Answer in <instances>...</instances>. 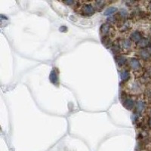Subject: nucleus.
<instances>
[{"label":"nucleus","instance_id":"nucleus-18","mask_svg":"<svg viewBox=\"0 0 151 151\" xmlns=\"http://www.w3.org/2000/svg\"><path fill=\"white\" fill-rule=\"evenodd\" d=\"M150 8H151V6H150Z\"/></svg>","mask_w":151,"mask_h":151},{"label":"nucleus","instance_id":"nucleus-7","mask_svg":"<svg viewBox=\"0 0 151 151\" xmlns=\"http://www.w3.org/2000/svg\"><path fill=\"white\" fill-rule=\"evenodd\" d=\"M120 76H121V79L122 82H125L128 80V79L129 78V73L128 70H123L121 72V74H120Z\"/></svg>","mask_w":151,"mask_h":151},{"label":"nucleus","instance_id":"nucleus-5","mask_svg":"<svg viewBox=\"0 0 151 151\" xmlns=\"http://www.w3.org/2000/svg\"><path fill=\"white\" fill-rule=\"evenodd\" d=\"M110 31V25L108 24H104L101 26V33L103 36L106 35Z\"/></svg>","mask_w":151,"mask_h":151},{"label":"nucleus","instance_id":"nucleus-2","mask_svg":"<svg viewBox=\"0 0 151 151\" xmlns=\"http://www.w3.org/2000/svg\"><path fill=\"white\" fill-rule=\"evenodd\" d=\"M131 39L132 41H133L134 42H139L141 39H142V36L141 34L138 32V31H134L132 34H131Z\"/></svg>","mask_w":151,"mask_h":151},{"label":"nucleus","instance_id":"nucleus-13","mask_svg":"<svg viewBox=\"0 0 151 151\" xmlns=\"http://www.w3.org/2000/svg\"><path fill=\"white\" fill-rule=\"evenodd\" d=\"M51 81L53 82V83H56L57 81V74L55 72H52V73L51 74L50 76Z\"/></svg>","mask_w":151,"mask_h":151},{"label":"nucleus","instance_id":"nucleus-1","mask_svg":"<svg viewBox=\"0 0 151 151\" xmlns=\"http://www.w3.org/2000/svg\"><path fill=\"white\" fill-rule=\"evenodd\" d=\"M81 11L82 12V14L85 16H91L95 13V9L91 5H85L82 7Z\"/></svg>","mask_w":151,"mask_h":151},{"label":"nucleus","instance_id":"nucleus-11","mask_svg":"<svg viewBox=\"0 0 151 151\" xmlns=\"http://www.w3.org/2000/svg\"><path fill=\"white\" fill-rule=\"evenodd\" d=\"M136 108H137V110H138V112H141V111L144 110V103L143 102H141V101L138 102V103H137Z\"/></svg>","mask_w":151,"mask_h":151},{"label":"nucleus","instance_id":"nucleus-4","mask_svg":"<svg viewBox=\"0 0 151 151\" xmlns=\"http://www.w3.org/2000/svg\"><path fill=\"white\" fill-rule=\"evenodd\" d=\"M120 45L122 46V48L123 49H129L132 47V42L128 39H123V40H122Z\"/></svg>","mask_w":151,"mask_h":151},{"label":"nucleus","instance_id":"nucleus-10","mask_svg":"<svg viewBox=\"0 0 151 151\" xmlns=\"http://www.w3.org/2000/svg\"><path fill=\"white\" fill-rule=\"evenodd\" d=\"M148 44H149V40H148L147 39H142L138 43V46H139L140 48H144V47H146Z\"/></svg>","mask_w":151,"mask_h":151},{"label":"nucleus","instance_id":"nucleus-15","mask_svg":"<svg viewBox=\"0 0 151 151\" xmlns=\"http://www.w3.org/2000/svg\"><path fill=\"white\" fill-rule=\"evenodd\" d=\"M65 4H67V5H73L74 3L73 1H67V2H64Z\"/></svg>","mask_w":151,"mask_h":151},{"label":"nucleus","instance_id":"nucleus-14","mask_svg":"<svg viewBox=\"0 0 151 151\" xmlns=\"http://www.w3.org/2000/svg\"><path fill=\"white\" fill-rule=\"evenodd\" d=\"M119 14H120V16H121L122 17L125 18V17H127V15H128V13H127L125 11H124V10H122V11L119 12Z\"/></svg>","mask_w":151,"mask_h":151},{"label":"nucleus","instance_id":"nucleus-9","mask_svg":"<svg viewBox=\"0 0 151 151\" xmlns=\"http://www.w3.org/2000/svg\"><path fill=\"white\" fill-rule=\"evenodd\" d=\"M116 11V8H114V7H109V8L105 11L104 15H106V16L111 15V14H113V13H115Z\"/></svg>","mask_w":151,"mask_h":151},{"label":"nucleus","instance_id":"nucleus-6","mask_svg":"<svg viewBox=\"0 0 151 151\" xmlns=\"http://www.w3.org/2000/svg\"><path fill=\"white\" fill-rule=\"evenodd\" d=\"M116 63L119 66L122 67L123 66L125 63H126V59L123 57V56H119V57H116Z\"/></svg>","mask_w":151,"mask_h":151},{"label":"nucleus","instance_id":"nucleus-17","mask_svg":"<svg viewBox=\"0 0 151 151\" xmlns=\"http://www.w3.org/2000/svg\"><path fill=\"white\" fill-rule=\"evenodd\" d=\"M150 126H151V119H150Z\"/></svg>","mask_w":151,"mask_h":151},{"label":"nucleus","instance_id":"nucleus-12","mask_svg":"<svg viewBox=\"0 0 151 151\" xmlns=\"http://www.w3.org/2000/svg\"><path fill=\"white\" fill-rule=\"evenodd\" d=\"M141 56L144 58V59H148L150 57V53L146 50H142L141 51Z\"/></svg>","mask_w":151,"mask_h":151},{"label":"nucleus","instance_id":"nucleus-16","mask_svg":"<svg viewBox=\"0 0 151 151\" xmlns=\"http://www.w3.org/2000/svg\"><path fill=\"white\" fill-rule=\"evenodd\" d=\"M149 51H150V53H151V47H150V49H149Z\"/></svg>","mask_w":151,"mask_h":151},{"label":"nucleus","instance_id":"nucleus-19","mask_svg":"<svg viewBox=\"0 0 151 151\" xmlns=\"http://www.w3.org/2000/svg\"><path fill=\"white\" fill-rule=\"evenodd\" d=\"M150 31H151V29H150Z\"/></svg>","mask_w":151,"mask_h":151},{"label":"nucleus","instance_id":"nucleus-3","mask_svg":"<svg viewBox=\"0 0 151 151\" xmlns=\"http://www.w3.org/2000/svg\"><path fill=\"white\" fill-rule=\"evenodd\" d=\"M128 63H129V66L131 67V68L133 70H138L141 67L139 61L136 59H131L129 60Z\"/></svg>","mask_w":151,"mask_h":151},{"label":"nucleus","instance_id":"nucleus-8","mask_svg":"<svg viewBox=\"0 0 151 151\" xmlns=\"http://www.w3.org/2000/svg\"><path fill=\"white\" fill-rule=\"evenodd\" d=\"M125 106L128 110H132L134 106V101L130 98L126 99L125 103Z\"/></svg>","mask_w":151,"mask_h":151}]
</instances>
